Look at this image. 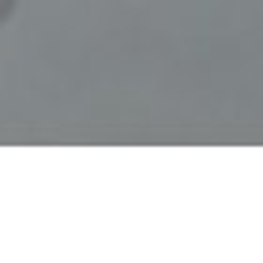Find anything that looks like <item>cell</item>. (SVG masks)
<instances>
[{
    "mask_svg": "<svg viewBox=\"0 0 263 263\" xmlns=\"http://www.w3.org/2000/svg\"><path fill=\"white\" fill-rule=\"evenodd\" d=\"M8 4H11V0H0V15H4V11H8Z\"/></svg>",
    "mask_w": 263,
    "mask_h": 263,
    "instance_id": "1",
    "label": "cell"
}]
</instances>
